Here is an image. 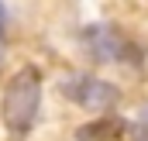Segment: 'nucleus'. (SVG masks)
Masks as SVG:
<instances>
[{"label":"nucleus","mask_w":148,"mask_h":141,"mask_svg":"<svg viewBox=\"0 0 148 141\" xmlns=\"http://www.w3.org/2000/svg\"><path fill=\"white\" fill-rule=\"evenodd\" d=\"M124 134V120L117 117H100L86 127H79V141H117Z\"/></svg>","instance_id":"obj_4"},{"label":"nucleus","mask_w":148,"mask_h":141,"mask_svg":"<svg viewBox=\"0 0 148 141\" xmlns=\"http://www.w3.org/2000/svg\"><path fill=\"white\" fill-rule=\"evenodd\" d=\"M62 93L73 100V103L86 107V110H110L117 103V86L107 79H97V76H86V72H73L62 79Z\"/></svg>","instance_id":"obj_2"},{"label":"nucleus","mask_w":148,"mask_h":141,"mask_svg":"<svg viewBox=\"0 0 148 141\" xmlns=\"http://www.w3.org/2000/svg\"><path fill=\"white\" fill-rule=\"evenodd\" d=\"M0 52H3V24H0Z\"/></svg>","instance_id":"obj_6"},{"label":"nucleus","mask_w":148,"mask_h":141,"mask_svg":"<svg viewBox=\"0 0 148 141\" xmlns=\"http://www.w3.org/2000/svg\"><path fill=\"white\" fill-rule=\"evenodd\" d=\"M83 45H86V52H90L97 62H114V59H121V52H124V38L117 35L114 24H90V28L83 31Z\"/></svg>","instance_id":"obj_3"},{"label":"nucleus","mask_w":148,"mask_h":141,"mask_svg":"<svg viewBox=\"0 0 148 141\" xmlns=\"http://www.w3.org/2000/svg\"><path fill=\"white\" fill-rule=\"evenodd\" d=\"M38 107H41V72L35 66H24L3 90V103H0L3 124L14 134H28L38 117Z\"/></svg>","instance_id":"obj_1"},{"label":"nucleus","mask_w":148,"mask_h":141,"mask_svg":"<svg viewBox=\"0 0 148 141\" xmlns=\"http://www.w3.org/2000/svg\"><path fill=\"white\" fill-rule=\"evenodd\" d=\"M134 141H148V127H145V124L134 127Z\"/></svg>","instance_id":"obj_5"}]
</instances>
